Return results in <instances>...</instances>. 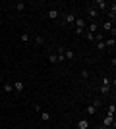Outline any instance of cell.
I'll use <instances>...</instances> for the list:
<instances>
[{
  "label": "cell",
  "mask_w": 116,
  "mask_h": 129,
  "mask_svg": "<svg viewBox=\"0 0 116 129\" xmlns=\"http://www.w3.org/2000/svg\"><path fill=\"white\" fill-rule=\"evenodd\" d=\"M97 16H99V10H95V8H89V12H87V17H89V19H95Z\"/></svg>",
  "instance_id": "cell-9"
},
{
  "label": "cell",
  "mask_w": 116,
  "mask_h": 129,
  "mask_svg": "<svg viewBox=\"0 0 116 129\" xmlns=\"http://www.w3.org/2000/svg\"><path fill=\"white\" fill-rule=\"evenodd\" d=\"M76 14H74V12H70V14H66V16H64V25H70V23H74L76 21Z\"/></svg>",
  "instance_id": "cell-1"
},
{
  "label": "cell",
  "mask_w": 116,
  "mask_h": 129,
  "mask_svg": "<svg viewBox=\"0 0 116 129\" xmlns=\"http://www.w3.org/2000/svg\"><path fill=\"white\" fill-rule=\"evenodd\" d=\"M35 43L37 44H44V39L43 37H35Z\"/></svg>",
  "instance_id": "cell-25"
},
{
  "label": "cell",
  "mask_w": 116,
  "mask_h": 129,
  "mask_svg": "<svg viewBox=\"0 0 116 129\" xmlns=\"http://www.w3.org/2000/svg\"><path fill=\"white\" fill-rule=\"evenodd\" d=\"M85 114H89V116H93V114H97V108H95L93 104H89V106L85 108Z\"/></svg>",
  "instance_id": "cell-14"
},
{
  "label": "cell",
  "mask_w": 116,
  "mask_h": 129,
  "mask_svg": "<svg viewBox=\"0 0 116 129\" xmlns=\"http://www.w3.org/2000/svg\"><path fill=\"white\" fill-rule=\"evenodd\" d=\"M83 37H85V41H89V43H93V41H95V35H93V33H85V35H83Z\"/></svg>",
  "instance_id": "cell-17"
},
{
  "label": "cell",
  "mask_w": 116,
  "mask_h": 129,
  "mask_svg": "<svg viewBox=\"0 0 116 129\" xmlns=\"http://www.w3.org/2000/svg\"><path fill=\"white\" fill-rule=\"evenodd\" d=\"M49 62H50V64H58V58H56V54H49Z\"/></svg>",
  "instance_id": "cell-22"
},
{
  "label": "cell",
  "mask_w": 116,
  "mask_h": 129,
  "mask_svg": "<svg viewBox=\"0 0 116 129\" xmlns=\"http://www.w3.org/2000/svg\"><path fill=\"white\" fill-rule=\"evenodd\" d=\"M97 48H99L101 52H103V50L106 48V46H105V41H97Z\"/></svg>",
  "instance_id": "cell-23"
},
{
  "label": "cell",
  "mask_w": 116,
  "mask_h": 129,
  "mask_svg": "<svg viewBox=\"0 0 116 129\" xmlns=\"http://www.w3.org/2000/svg\"><path fill=\"white\" fill-rule=\"evenodd\" d=\"M29 39H31V35H27V33H21L19 41H21V43H29Z\"/></svg>",
  "instance_id": "cell-18"
},
{
  "label": "cell",
  "mask_w": 116,
  "mask_h": 129,
  "mask_svg": "<svg viewBox=\"0 0 116 129\" xmlns=\"http://www.w3.org/2000/svg\"><path fill=\"white\" fill-rule=\"evenodd\" d=\"M14 129H19V127H14Z\"/></svg>",
  "instance_id": "cell-28"
},
{
  "label": "cell",
  "mask_w": 116,
  "mask_h": 129,
  "mask_svg": "<svg viewBox=\"0 0 116 129\" xmlns=\"http://www.w3.org/2000/svg\"><path fill=\"white\" fill-rule=\"evenodd\" d=\"M99 92L103 94V96H108V94H110V87H108V85H101Z\"/></svg>",
  "instance_id": "cell-6"
},
{
  "label": "cell",
  "mask_w": 116,
  "mask_h": 129,
  "mask_svg": "<svg viewBox=\"0 0 116 129\" xmlns=\"http://www.w3.org/2000/svg\"><path fill=\"white\" fill-rule=\"evenodd\" d=\"M77 129H89V121L87 119H79L77 121Z\"/></svg>",
  "instance_id": "cell-10"
},
{
  "label": "cell",
  "mask_w": 116,
  "mask_h": 129,
  "mask_svg": "<svg viewBox=\"0 0 116 129\" xmlns=\"http://www.w3.org/2000/svg\"><path fill=\"white\" fill-rule=\"evenodd\" d=\"M14 91V85L12 83H4V92H12Z\"/></svg>",
  "instance_id": "cell-20"
},
{
  "label": "cell",
  "mask_w": 116,
  "mask_h": 129,
  "mask_svg": "<svg viewBox=\"0 0 116 129\" xmlns=\"http://www.w3.org/2000/svg\"><path fill=\"white\" fill-rule=\"evenodd\" d=\"M101 104H103V100H101V98H95V100H93V106H95V108H99Z\"/></svg>",
  "instance_id": "cell-24"
},
{
  "label": "cell",
  "mask_w": 116,
  "mask_h": 129,
  "mask_svg": "<svg viewBox=\"0 0 116 129\" xmlns=\"http://www.w3.org/2000/svg\"><path fill=\"white\" fill-rule=\"evenodd\" d=\"M39 114H41V119H43V121H49L50 119V112H47V110H41Z\"/></svg>",
  "instance_id": "cell-13"
},
{
  "label": "cell",
  "mask_w": 116,
  "mask_h": 129,
  "mask_svg": "<svg viewBox=\"0 0 116 129\" xmlns=\"http://www.w3.org/2000/svg\"><path fill=\"white\" fill-rule=\"evenodd\" d=\"M25 6H27L25 2H17V4H16V10L17 12H23V10H25Z\"/></svg>",
  "instance_id": "cell-19"
},
{
  "label": "cell",
  "mask_w": 116,
  "mask_h": 129,
  "mask_svg": "<svg viewBox=\"0 0 116 129\" xmlns=\"http://www.w3.org/2000/svg\"><path fill=\"white\" fill-rule=\"evenodd\" d=\"M97 129H108V127H105V125H101V127H97Z\"/></svg>",
  "instance_id": "cell-27"
},
{
  "label": "cell",
  "mask_w": 116,
  "mask_h": 129,
  "mask_svg": "<svg viewBox=\"0 0 116 129\" xmlns=\"http://www.w3.org/2000/svg\"><path fill=\"white\" fill-rule=\"evenodd\" d=\"M114 14H116V4L112 2V4H108V16H110L112 21H114Z\"/></svg>",
  "instance_id": "cell-8"
},
{
  "label": "cell",
  "mask_w": 116,
  "mask_h": 129,
  "mask_svg": "<svg viewBox=\"0 0 116 129\" xmlns=\"http://www.w3.org/2000/svg\"><path fill=\"white\" fill-rule=\"evenodd\" d=\"M101 85H108V87H110V77H108V75H105L103 79H101Z\"/></svg>",
  "instance_id": "cell-21"
},
{
  "label": "cell",
  "mask_w": 116,
  "mask_h": 129,
  "mask_svg": "<svg viewBox=\"0 0 116 129\" xmlns=\"http://www.w3.org/2000/svg\"><path fill=\"white\" fill-rule=\"evenodd\" d=\"M103 125H105V127H112V125H114V118H110V116H106V118L103 119Z\"/></svg>",
  "instance_id": "cell-7"
},
{
  "label": "cell",
  "mask_w": 116,
  "mask_h": 129,
  "mask_svg": "<svg viewBox=\"0 0 116 129\" xmlns=\"http://www.w3.org/2000/svg\"><path fill=\"white\" fill-rule=\"evenodd\" d=\"M114 44H116L114 37H112V39H106V41H105V46H110V48H114Z\"/></svg>",
  "instance_id": "cell-16"
},
{
  "label": "cell",
  "mask_w": 116,
  "mask_h": 129,
  "mask_svg": "<svg viewBox=\"0 0 116 129\" xmlns=\"http://www.w3.org/2000/svg\"><path fill=\"white\" fill-rule=\"evenodd\" d=\"M95 6H97V8H95V10H106V8H108V2H106V0H97V2H95Z\"/></svg>",
  "instance_id": "cell-3"
},
{
  "label": "cell",
  "mask_w": 116,
  "mask_h": 129,
  "mask_svg": "<svg viewBox=\"0 0 116 129\" xmlns=\"http://www.w3.org/2000/svg\"><path fill=\"white\" fill-rule=\"evenodd\" d=\"M114 112H116V104H114V102H110V104H108V108H106V116L114 118Z\"/></svg>",
  "instance_id": "cell-5"
},
{
  "label": "cell",
  "mask_w": 116,
  "mask_h": 129,
  "mask_svg": "<svg viewBox=\"0 0 116 129\" xmlns=\"http://www.w3.org/2000/svg\"><path fill=\"white\" fill-rule=\"evenodd\" d=\"M81 77H83V79H89V71L87 70H81Z\"/></svg>",
  "instance_id": "cell-26"
},
{
  "label": "cell",
  "mask_w": 116,
  "mask_h": 129,
  "mask_svg": "<svg viewBox=\"0 0 116 129\" xmlns=\"http://www.w3.org/2000/svg\"><path fill=\"white\" fill-rule=\"evenodd\" d=\"M103 29H105L106 33L112 31V35H114V21H110V19H108V21H103Z\"/></svg>",
  "instance_id": "cell-2"
},
{
  "label": "cell",
  "mask_w": 116,
  "mask_h": 129,
  "mask_svg": "<svg viewBox=\"0 0 116 129\" xmlns=\"http://www.w3.org/2000/svg\"><path fill=\"white\" fill-rule=\"evenodd\" d=\"M60 16V14H58V10H56V8H52V10H49V19H56V17Z\"/></svg>",
  "instance_id": "cell-12"
},
{
  "label": "cell",
  "mask_w": 116,
  "mask_h": 129,
  "mask_svg": "<svg viewBox=\"0 0 116 129\" xmlns=\"http://www.w3.org/2000/svg\"><path fill=\"white\" fill-rule=\"evenodd\" d=\"M87 27H89V33H93V35H97V33H99V29H97V23H95V21H91Z\"/></svg>",
  "instance_id": "cell-11"
},
{
  "label": "cell",
  "mask_w": 116,
  "mask_h": 129,
  "mask_svg": "<svg viewBox=\"0 0 116 129\" xmlns=\"http://www.w3.org/2000/svg\"><path fill=\"white\" fill-rule=\"evenodd\" d=\"M64 58L74 60V58H76V52H72V50H64Z\"/></svg>",
  "instance_id": "cell-15"
},
{
  "label": "cell",
  "mask_w": 116,
  "mask_h": 129,
  "mask_svg": "<svg viewBox=\"0 0 116 129\" xmlns=\"http://www.w3.org/2000/svg\"><path fill=\"white\" fill-rule=\"evenodd\" d=\"M14 85V91H17V92H21L23 89H25V83L23 81H16V83H12Z\"/></svg>",
  "instance_id": "cell-4"
}]
</instances>
